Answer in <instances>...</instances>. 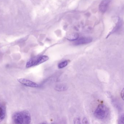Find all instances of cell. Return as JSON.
I'll use <instances>...</instances> for the list:
<instances>
[{"mask_svg":"<svg viewBox=\"0 0 124 124\" xmlns=\"http://www.w3.org/2000/svg\"><path fill=\"white\" fill-rule=\"evenodd\" d=\"M109 113V111L107 107L104 104H101L98 106L93 115L97 119L103 120L108 117Z\"/></svg>","mask_w":124,"mask_h":124,"instance_id":"1","label":"cell"},{"mask_svg":"<svg viewBox=\"0 0 124 124\" xmlns=\"http://www.w3.org/2000/svg\"><path fill=\"white\" fill-rule=\"evenodd\" d=\"M48 59L49 58L48 56L46 55L32 58L27 62L26 67L27 68H29L34 66H37L45 62L48 60Z\"/></svg>","mask_w":124,"mask_h":124,"instance_id":"2","label":"cell"},{"mask_svg":"<svg viewBox=\"0 0 124 124\" xmlns=\"http://www.w3.org/2000/svg\"><path fill=\"white\" fill-rule=\"evenodd\" d=\"M13 120L15 124H24V117L22 111L14 113L13 115Z\"/></svg>","mask_w":124,"mask_h":124,"instance_id":"3","label":"cell"},{"mask_svg":"<svg viewBox=\"0 0 124 124\" xmlns=\"http://www.w3.org/2000/svg\"><path fill=\"white\" fill-rule=\"evenodd\" d=\"M18 80L21 84L28 87L34 88L38 87H39V85L36 83L25 78H21L18 79Z\"/></svg>","mask_w":124,"mask_h":124,"instance_id":"4","label":"cell"},{"mask_svg":"<svg viewBox=\"0 0 124 124\" xmlns=\"http://www.w3.org/2000/svg\"><path fill=\"white\" fill-rule=\"evenodd\" d=\"M110 0H103L100 5L99 8L101 13H105L108 8L109 5L110 4Z\"/></svg>","mask_w":124,"mask_h":124,"instance_id":"5","label":"cell"},{"mask_svg":"<svg viewBox=\"0 0 124 124\" xmlns=\"http://www.w3.org/2000/svg\"><path fill=\"white\" fill-rule=\"evenodd\" d=\"M92 41V39L90 38H82L75 41L74 43V45H80L87 44L91 42Z\"/></svg>","mask_w":124,"mask_h":124,"instance_id":"6","label":"cell"},{"mask_svg":"<svg viewBox=\"0 0 124 124\" xmlns=\"http://www.w3.org/2000/svg\"><path fill=\"white\" fill-rule=\"evenodd\" d=\"M24 117V124H30L31 122V116L28 111H22Z\"/></svg>","mask_w":124,"mask_h":124,"instance_id":"7","label":"cell"},{"mask_svg":"<svg viewBox=\"0 0 124 124\" xmlns=\"http://www.w3.org/2000/svg\"><path fill=\"white\" fill-rule=\"evenodd\" d=\"M6 114V108L3 105H0V123L5 119Z\"/></svg>","mask_w":124,"mask_h":124,"instance_id":"8","label":"cell"},{"mask_svg":"<svg viewBox=\"0 0 124 124\" xmlns=\"http://www.w3.org/2000/svg\"><path fill=\"white\" fill-rule=\"evenodd\" d=\"M67 89V86L64 85H58L55 87V90L58 91H64Z\"/></svg>","mask_w":124,"mask_h":124,"instance_id":"9","label":"cell"},{"mask_svg":"<svg viewBox=\"0 0 124 124\" xmlns=\"http://www.w3.org/2000/svg\"><path fill=\"white\" fill-rule=\"evenodd\" d=\"M78 34L75 33V34H72L67 36V39H68L69 40H77L78 38Z\"/></svg>","mask_w":124,"mask_h":124,"instance_id":"10","label":"cell"},{"mask_svg":"<svg viewBox=\"0 0 124 124\" xmlns=\"http://www.w3.org/2000/svg\"><path fill=\"white\" fill-rule=\"evenodd\" d=\"M68 62L67 61H64L62 62L61 63H60L59 64L58 68L60 69H62V68H64L68 64Z\"/></svg>","mask_w":124,"mask_h":124,"instance_id":"11","label":"cell"},{"mask_svg":"<svg viewBox=\"0 0 124 124\" xmlns=\"http://www.w3.org/2000/svg\"><path fill=\"white\" fill-rule=\"evenodd\" d=\"M124 114H123L120 117L119 120V124H124Z\"/></svg>","mask_w":124,"mask_h":124,"instance_id":"12","label":"cell"},{"mask_svg":"<svg viewBox=\"0 0 124 124\" xmlns=\"http://www.w3.org/2000/svg\"><path fill=\"white\" fill-rule=\"evenodd\" d=\"M74 123L75 124H80V120L79 118H75L74 120Z\"/></svg>","mask_w":124,"mask_h":124,"instance_id":"13","label":"cell"},{"mask_svg":"<svg viewBox=\"0 0 124 124\" xmlns=\"http://www.w3.org/2000/svg\"><path fill=\"white\" fill-rule=\"evenodd\" d=\"M83 123H85V124L88 123L87 120V119H86V118H84V119H83Z\"/></svg>","mask_w":124,"mask_h":124,"instance_id":"14","label":"cell"},{"mask_svg":"<svg viewBox=\"0 0 124 124\" xmlns=\"http://www.w3.org/2000/svg\"><path fill=\"white\" fill-rule=\"evenodd\" d=\"M121 96L122 97V98L123 100V98H124V89H123L122 90V91L121 92Z\"/></svg>","mask_w":124,"mask_h":124,"instance_id":"15","label":"cell"}]
</instances>
